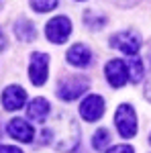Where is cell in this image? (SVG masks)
Returning a JSON list of instances; mask_svg holds the SVG:
<instances>
[{
  "label": "cell",
  "instance_id": "1",
  "mask_svg": "<svg viewBox=\"0 0 151 153\" xmlns=\"http://www.w3.org/2000/svg\"><path fill=\"white\" fill-rule=\"evenodd\" d=\"M41 145H53L57 151L70 153L80 143V127L70 112H59L51 125L41 131Z\"/></svg>",
  "mask_w": 151,
  "mask_h": 153
},
{
  "label": "cell",
  "instance_id": "2",
  "mask_svg": "<svg viewBox=\"0 0 151 153\" xmlns=\"http://www.w3.org/2000/svg\"><path fill=\"white\" fill-rule=\"evenodd\" d=\"M115 125L118 129V135L123 139H133L137 135V114L131 104H121L116 108Z\"/></svg>",
  "mask_w": 151,
  "mask_h": 153
},
{
  "label": "cell",
  "instance_id": "3",
  "mask_svg": "<svg viewBox=\"0 0 151 153\" xmlns=\"http://www.w3.org/2000/svg\"><path fill=\"white\" fill-rule=\"evenodd\" d=\"M88 90V80H84L80 76H74V78H65L57 84V92L55 94L65 100V102H71L76 98H80L84 92Z\"/></svg>",
  "mask_w": 151,
  "mask_h": 153
},
{
  "label": "cell",
  "instance_id": "4",
  "mask_svg": "<svg viewBox=\"0 0 151 153\" xmlns=\"http://www.w3.org/2000/svg\"><path fill=\"white\" fill-rule=\"evenodd\" d=\"M29 78L35 86H43L49 78V55L45 53H31V61H29Z\"/></svg>",
  "mask_w": 151,
  "mask_h": 153
},
{
  "label": "cell",
  "instance_id": "5",
  "mask_svg": "<svg viewBox=\"0 0 151 153\" xmlns=\"http://www.w3.org/2000/svg\"><path fill=\"white\" fill-rule=\"evenodd\" d=\"M110 47L123 51L125 55H137L141 49V37L135 31H123V33H116L110 39Z\"/></svg>",
  "mask_w": 151,
  "mask_h": 153
},
{
  "label": "cell",
  "instance_id": "6",
  "mask_svg": "<svg viewBox=\"0 0 151 153\" xmlns=\"http://www.w3.org/2000/svg\"><path fill=\"white\" fill-rule=\"evenodd\" d=\"M71 33V23L68 16H55L45 27V35L51 43H65Z\"/></svg>",
  "mask_w": 151,
  "mask_h": 153
},
{
  "label": "cell",
  "instance_id": "7",
  "mask_svg": "<svg viewBox=\"0 0 151 153\" xmlns=\"http://www.w3.org/2000/svg\"><path fill=\"white\" fill-rule=\"evenodd\" d=\"M104 74L112 88H123L129 80V68L123 59H110L104 68Z\"/></svg>",
  "mask_w": 151,
  "mask_h": 153
},
{
  "label": "cell",
  "instance_id": "8",
  "mask_svg": "<svg viewBox=\"0 0 151 153\" xmlns=\"http://www.w3.org/2000/svg\"><path fill=\"white\" fill-rule=\"evenodd\" d=\"M80 114H82V118H86L90 123L98 120L104 114V100H102V96H98V94L88 96L80 104Z\"/></svg>",
  "mask_w": 151,
  "mask_h": 153
},
{
  "label": "cell",
  "instance_id": "9",
  "mask_svg": "<svg viewBox=\"0 0 151 153\" xmlns=\"http://www.w3.org/2000/svg\"><path fill=\"white\" fill-rule=\"evenodd\" d=\"M6 131H8V135L14 137L16 141L21 143H31L33 141V127L25 120V118H10V123L6 125Z\"/></svg>",
  "mask_w": 151,
  "mask_h": 153
},
{
  "label": "cell",
  "instance_id": "10",
  "mask_svg": "<svg viewBox=\"0 0 151 153\" xmlns=\"http://www.w3.org/2000/svg\"><path fill=\"white\" fill-rule=\"evenodd\" d=\"M27 102V92L21 86H8L2 92V104L6 110H21Z\"/></svg>",
  "mask_w": 151,
  "mask_h": 153
},
{
  "label": "cell",
  "instance_id": "11",
  "mask_svg": "<svg viewBox=\"0 0 151 153\" xmlns=\"http://www.w3.org/2000/svg\"><path fill=\"white\" fill-rule=\"evenodd\" d=\"M68 63L74 65V68H86V65H90V61H92V53H90V49L86 47V45H82V43H76V45H71L70 51H68Z\"/></svg>",
  "mask_w": 151,
  "mask_h": 153
},
{
  "label": "cell",
  "instance_id": "12",
  "mask_svg": "<svg viewBox=\"0 0 151 153\" xmlns=\"http://www.w3.org/2000/svg\"><path fill=\"white\" fill-rule=\"evenodd\" d=\"M49 110H51V106L47 102L45 98H35L29 108H27V117L31 118V120H37V123H43L49 114Z\"/></svg>",
  "mask_w": 151,
  "mask_h": 153
},
{
  "label": "cell",
  "instance_id": "13",
  "mask_svg": "<svg viewBox=\"0 0 151 153\" xmlns=\"http://www.w3.org/2000/svg\"><path fill=\"white\" fill-rule=\"evenodd\" d=\"M14 35L19 37L21 41H35V37H37V29H35V25L31 23L29 19H21L19 23L14 25Z\"/></svg>",
  "mask_w": 151,
  "mask_h": 153
},
{
  "label": "cell",
  "instance_id": "14",
  "mask_svg": "<svg viewBox=\"0 0 151 153\" xmlns=\"http://www.w3.org/2000/svg\"><path fill=\"white\" fill-rule=\"evenodd\" d=\"M127 68H129V78H131V82L133 84H139L141 82V78H143V61H141L137 55H131V61L127 63Z\"/></svg>",
  "mask_w": 151,
  "mask_h": 153
},
{
  "label": "cell",
  "instance_id": "15",
  "mask_svg": "<svg viewBox=\"0 0 151 153\" xmlns=\"http://www.w3.org/2000/svg\"><path fill=\"white\" fill-rule=\"evenodd\" d=\"M110 143V131L108 129H98L92 137V147L96 151H106Z\"/></svg>",
  "mask_w": 151,
  "mask_h": 153
},
{
  "label": "cell",
  "instance_id": "16",
  "mask_svg": "<svg viewBox=\"0 0 151 153\" xmlns=\"http://www.w3.org/2000/svg\"><path fill=\"white\" fill-rule=\"evenodd\" d=\"M86 23H88V27L90 29H94V31H98V29H102L106 23H108V19H106L104 14H96V12H86Z\"/></svg>",
  "mask_w": 151,
  "mask_h": 153
},
{
  "label": "cell",
  "instance_id": "17",
  "mask_svg": "<svg viewBox=\"0 0 151 153\" xmlns=\"http://www.w3.org/2000/svg\"><path fill=\"white\" fill-rule=\"evenodd\" d=\"M57 2L59 0H31V6L37 12H49L57 6Z\"/></svg>",
  "mask_w": 151,
  "mask_h": 153
},
{
  "label": "cell",
  "instance_id": "18",
  "mask_svg": "<svg viewBox=\"0 0 151 153\" xmlns=\"http://www.w3.org/2000/svg\"><path fill=\"white\" fill-rule=\"evenodd\" d=\"M106 153H135V149L131 147V145H115V147H110V149H106Z\"/></svg>",
  "mask_w": 151,
  "mask_h": 153
},
{
  "label": "cell",
  "instance_id": "19",
  "mask_svg": "<svg viewBox=\"0 0 151 153\" xmlns=\"http://www.w3.org/2000/svg\"><path fill=\"white\" fill-rule=\"evenodd\" d=\"M116 6H121V8H125V6H137L141 0H112Z\"/></svg>",
  "mask_w": 151,
  "mask_h": 153
},
{
  "label": "cell",
  "instance_id": "20",
  "mask_svg": "<svg viewBox=\"0 0 151 153\" xmlns=\"http://www.w3.org/2000/svg\"><path fill=\"white\" fill-rule=\"evenodd\" d=\"M0 153H23L19 147H10V145H0Z\"/></svg>",
  "mask_w": 151,
  "mask_h": 153
},
{
  "label": "cell",
  "instance_id": "21",
  "mask_svg": "<svg viewBox=\"0 0 151 153\" xmlns=\"http://www.w3.org/2000/svg\"><path fill=\"white\" fill-rule=\"evenodd\" d=\"M145 98L151 100V78H149V82H147V88H145Z\"/></svg>",
  "mask_w": 151,
  "mask_h": 153
},
{
  "label": "cell",
  "instance_id": "22",
  "mask_svg": "<svg viewBox=\"0 0 151 153\" xmlns=\"http://www.w3.org/2000/svg\"><path fill=\"white\" fill-rule=\"evenodd\" d=\"M6 49V39H4V35L0 33V51H4Z\"/></svg>",
  "mask_w": 151,
  "mask_h": 153
},
{
  "label": "cell",
  "instance_id": "23",
  "mask_svg": "<svg viewBox=\"0 0 151 153\" xmlns=\"http://www.w3.org/2000/svg\"><path fill=\"white\" fill-rule=\"evenodd\" d=\"M149 143H151V137H149Z\"/></svg>",
  "mask_w": 151,
  "mask_h": 153
}]
</instances>
